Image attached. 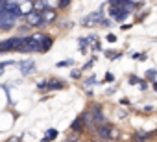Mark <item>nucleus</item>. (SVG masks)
I'll use <instances>...</instances> for the list:
<instances>
[{"label": "nucleus", "instance_id": "1", "mask_svg": "<svg viewBox=\"0 0 157 142\" xmlns=\"http://www.w3.org/2000/svg\"><path fill=\"white\" fill-rule=\"evenodd\" d=\"M17 24V17L15 15H11V13H8L6 9L4 11H0V30H11L13 26Z\"/></svg>", "mask_w": 157, "mask_h": 142}, {"label": "nucleus", "instance_id": "2", "mask_svg": "<svg viewBox=\"0 0 157 142\" xmlns=\"http://www.w3.org/2000/svg\"><path fill=\"white\" fill-rule=\"evenodd\" d=\"M89 113H91V118H93L94 125H98V127H100V125H104V124H105V116H104V113H102V105H98V103H96V105H93Z\"/></svg>", "mask_w": 157, "mask_h": 142}, {"label": "nucleus", "instance_id": "3", "mask_svg": "<svg viewBox=\"0 0 157 142\" xmlns=\"http://www.w3.org/2000/svg\"><path fill=\"white\" fill-rule=\"evenodd\" d=\"M96 131H98V136H100V138H111V140L117 138V129H115L111 124H104V125H100Z\"/></svg>", "mask_w": 157, "mask_h": 142}, {"label": "nucleus", "instance_id": "4", "mask_svg": "<svg viewBox=\"0 0 157 142\" xmlns=\"http://www.w3.org/2000/svg\"><path fill=\"white\" fill-rule=\"evenodd\" d=\"M26 21H28V26H43V15L39 11H30L26 15Z\"/></svg>", "mask_w": 157, "mask_h": 142}, {"label": "nucleus", "instance_id": "5", "mask_svg": "<svg viewBox=\"0 0 157 142\" xmlns=\"http://www.w3.org/2000/svg\"><path fill=\"white\" fill-rule=\"evenodd\" d=\"M41 15H43V26H46V24H50V22H54L57 19V11L52 9V8H46Z\"/></svg>", "mask_w": 157, "mask_h": 142}, {"label": "nucleus", "instance_id": "6", "mask_svg": "<svg viewBox=\"0 0 157 142\" xmlns=\"http://www.w3.org/2000/svg\"><path fill=\"white\" fill-rule=\"evenodd\" d=\"M19 68H21L22 76H30L33 70H35V63H33V61H22V63L19 65Z\"/></svg>", "mask_w": 157, "mask_h": 142}, {"label": "nucleus", "instance_id": "7", "mask_svg": "<svg viewBox=\"0 0 157 142\" xmlns=\"http://www.w3.org/2000/svg\"><path fill=\"white\" fill-rule=\"evenodd\" d=\"M0 44H2V52H4V54H6V52H15L17 37H11V39H8V41H2Z\"/></svg>", "mask_w": 157, "mask_h": 142}, {"label": "nucleus", "instance_id": "8", "mask_svg": "<svg viewBox=\"0 0 157 142\" xmlns=\"http://www.w3.org/2000/svg\"><path fill=\"white\" fill-rule=\"evenodd\" d=\"M70 129L72 131H76L78 135H80L83 129H85V125H83V120H82V116H78L76 120H72V124H70Z\"/></svg>", "mask_w": 157, "mask_h": 142}, {"label": "nucleus", "instance_id": "9", "mask_svg": "<svg viewBox=\"0 0 157 142\" xmlns=\"http://www.w3.org/2000/svg\"><path fill=\"white\" fill-rule=\"evenodd\" d=\"M65 87V83L61 81V80H50V81H46V89L48 91H57V89H63Z\"/></svg>", "mask_w": 157, "mask_h": 142}, {"label": "nucleus", "instance_id": "10", "mask_svg": "<svg viewBox=\"0 0 157 142\" xmlns=\"http://www.w3.org/2000/svg\"><path fill=\"white\" fill-rule=\"evenodd\" d=\"M94 21H102V9H98L96 13L85 17V19H83V24H94Z\"/></svg>", "mask_w": 157, "mask_h": 142}, {"label": "nucleus", "instance_id": "11", "mask_svg": "<svg viewBox=\"0 0 157 142\" xmlns=\"http://www.w3.org/2000/svg\"><path fill=\"white\" fill-rule=\"evenodd\" d=\"M52 44H54V39H52L50 35H44V37H43V43H41V50H43V52H48V50L52 48Z\"/></svg>", "mask_w": 157, "mask_h": 142}, {"label": "nucleus", "instance_id": "12", "mask_svg": "<svg viewBox=\"0 0 157 142\" xmlns=\"http://www.w3.org/2000/svg\"><path fill=\"white\" fill-rule=\"evenodd\" d=\"M153 135H155V133H137V135L133 136V142H146V140H150Z\"/></svg>", "mask_w": 157, "mask_h": 142}, {"label": "nucleus", "instance_id": "13", "mask_svg": "<svg viewBox=\"0 0 157 142\" xmlns=\"http://www.w3.org/2000/svg\"><path fill=\"white\" fill-rule=\"evenodd\" d=\"M56 138H57V131H56V129H48L46 135H44V138H43L41 142H52V140H56Z\"/></svg>", "mask_w": 157, "mask_h": 142}, {"label": "nucleus", "instance_id": "14", "mask_svg": "<svg viewBox=\"0 0 157 142\" xmlns=\"http://www.w3.org/2000/svg\"><path fill=\"white\" fill-rule=\"evenodd\" d=\"M105 55L109 59H120L122 57V52H115V50H105Z\"/></svg>", "mask_w": 157, "mask_h": 142}, {"label": "nucleus", "instance_id": "15", "mask_svg": "<svg viewBox=\"0 0 157 142\" xmlns=\"http://www.w3.org/2000/svg\"><path fill=\"white\" fill-rule=\"evenodd\" d=\"M21 8H22V9H21V15H22V13H30L33 6H32V2H26V4H24V6H21Z\"/></svg>", "mask_w": 157, "mask_h": 142}, {"label": "nucleus", "instance_id": "16", "mask_svg": "<svg viewBox=\"0 0 157 142\" xmlns=\"http://www.w3.org/2000/svg\"><path fill=\"white\" fill-rule=\"evenodd\" d=\"M155 76H157V72L151 68V70H148L146 72V80H150V81H155Z\"/></svg>", "mask_w": 157, "mask_h": 142}, {"label": "nucleus", "instance_id": "17", "mask_svg": "<svg viewBox=\"0 0 157 142\" xmlns=\"http://www.w3.org/2000/svg\"><path fill=\"white\" fill-rule=\"evenodd\" d=\"M70 2H72V0H59V4H57V8H59V9H65V8H67V6H68Z\"/></svg>", "mask_w": 157, "mask_h": 142}, {"label": "nucleus", "instance_id": "18", "mask_svg": "<svg viewBox=\"0 0 157 142\" xmlns=\"http://www.w3.org/2000/svg\"><path fill=\"white\" fill-rule=\"evenodd\" d=\"M68 65H72V59H67V61H59L56 66H57V68H63V66H68Z\"/></svg>", "mask_w": 157, "mask_h": 142}, {"label": "nucleus", "instance_id": "19", "mask_svg": "<svg viewBox=\"0 0 157 142\" xmlns=\"http://www.w3.org/2000/svg\"><path fill=\"white\" fill-rule=\"evenodd\" d=\"M80 76H82V72H80V70H76V68H74L72 72H70V78H72V80H78Z\"/></svg>", "mask_w": 157, "mask_h": 142}, {"label": "nucleus", "instance_id": "20", "mask_svg": "<svg viewBox=\"0 0 157 142\" xmlns=\"http://www.w3.org/2000/svg\"><path fill=\"white\" fill-rule=\"evenodd\" d=\"M113 80H115V76H113L111 72H107V74H105V78H104V83H111Z\"/></svg>", "mask_w": 157, "mask_h": 142}, {"label": "nucleus", "instance_id": "21", "mask_svg": "<svg viewBox=\"0 0 157 142\" xmlns=\"http://www.w3.org/2000/svg\"><path fill=\"white\" fill-rule=\"evenodd\" d=\"M100 24H102V26H104V28H109V26H111V24H113V22H111V21H109V19H102V21H100Z\"/></svg>", "mask_w": 157, "mask_h": 142}, {"label": "nucleus", "instance_id": "22", "mask_svg": "<svg viewBox=\"0 0 157 142\" xmlns=\"http://www.w3.org/2000/svg\"><path fill=\"white\" fill-rule=\"evenodd\" d=\"M140 81H142L140 78H137V76H129V83H131V85H135V83H140Z\"/></svg>", "mask_w": 157, "mask_h": 142}, {"label": "nucleus", "instance_id": "23", "mask_svg": "<svg viewBox=\"0 0 157 142\" xmlns=\"http://www.w3.org/2000/svg\"><path fill=\"white\" fill-rule=\"evenodd\" d=\"M93 83H96V78H94V76H91V78L85 80V85H93Z\"/></svg>", "mask_w": 157, "mask_h": 142}, {"label": "nucleus", "instance_id": "24", "mask_svg": "<svg viewBox=\"0 0 157 142\" xmlns=\"http://www.w3.org/2000/svg\"><path fill=\"white\" fill-rule=\"evenodd\" d=\"M93 63H94V59H91V61H87V63L83 65V70H89V68L93 66Z\"/></svg>", "mask_w": 157, "mask_h": 142}, {"label": "nucleus", "instance_id": "25", "mask_svg": "<svg viewBox=\"0 0 157 142\" xmlns=\"http://www.w3.org/2000/svg\"><path fill=\"white\" fill-rule=\"evenodd\" d=\"M107 41H109V43H115V41H117V35L109 33V35H107Z\"/></svg>", "mask_w": 157, "mask_h": 142}, {"label": "nucleus", "instance_id": "26", "mask_svg": "<svg viewBox=\"0 0 157 142\" xmlns=\"http://www.w3.org/2000/svg\"><path fill=\"white\" fill-rule=\"evenodd\" d=\"M153 89H157V81H155V83H153Z\"/></svg>", "mask_w": 157, "mask_h": 142}, {"label": "nucleus", "instance_id": "27", "mask_svg": "<svg viewBox=\"0 0 157 142\" xmlns=\"http://www.w3.org/2000/svg\"><path fill=\"white\" fill-rule=\"evenodd\" d=\"M0 54H4V52H2V44H0Z\"/></svg>", "mask_w": 157, "mask_h": 142}]
</instances>
